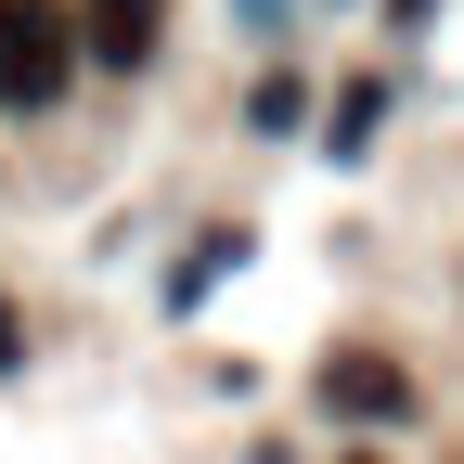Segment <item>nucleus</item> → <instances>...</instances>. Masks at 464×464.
<instances>
[{
  "label": "nucleus",
  "instance_id": "obj_1",
  "mask_svg": "<svg viewBox=\"0 0 464 464\" xmlns=\"http://www.w3.org/2000/svg\"><path fill=\"white\" fill-rule=\"evenodd\" d=\"M65 78H78L65 14H52V0H0V103L39 116V103H65Z\"/></svg>",
  "mask_w": 464,
  "mask_h": 464
},
{
  "label": "nucleus",
  "instance_id": "obj_2",
  "mask_svg": "<svg viewBox=\"0 0 464 464\" xmlns=\"http://www.w3.org/2000/svg\"><path fill=\"white\" fill-rule=\"evenodd\" d=\"M323 400H335L348 426H387V413H413L400 362H374V348H335V362H323Z\"/></svg>",
  "mask_w": 464,
  "mask_h": 464
},
{
  "label": "nucleus",
  "instance_id": "obj_3",
  "mask_svg": "<svg viewBox=\"0 0 464 464\" xmlns=\"http://www.w3.org/2000/svg\"><path fill=\"white\" fill-rule=\"evenodd\" d=\"M91 39H103V65H142L155 52V0H91Z\"/></svg>",
  "mask_w": 464,
  "mask_h": 464
},
{
  "label": "nucleus",
  "instance_id": "obj_4",
  "mask_svg": "<svg viewBox=\"0 0 464 464\" xmlns=\"http://www.w3.org/2000/svg\"><path fill=\"white\" fill-rule=\"evenodd\" d=\"M0 362H14V310H0Z\"/></svg>",
  "mask_w": 464,
  "mask_h": 464
}]
</instances>
